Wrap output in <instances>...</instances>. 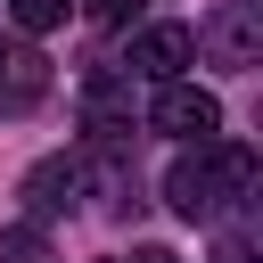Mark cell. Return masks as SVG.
<instances>
[{"instance_id": "6da1fadb", "label": "cell", "mask_w": 263, "mask_h": 263, "mask_svg": "<svg viewBox=\"0 0 263 263\" xmlns=\"http://www.w3.org/2000/svg\"><path fill=\"white\" fill-rule=\"evenodd\" d=\"M164 197H173V214L181 222H222L238 197H255V148H238V140H189L181 156H173V173H164Z\"/></svg>"}, {"instance_id": "7a4b0ae2", "label": "cell", "mask_w": 263, "mask_h": 263, "mask_svg": "<svg viewBox=\"0 0 263 263\" xmlns=\"http://www.w3.org/2000/svg\"><path fill=\"white\" fill-rule=\"evenodd\" d=\"M189 41H197L205 66L247 74V66H263V8H255V0H214V8L189 25Z\"/></svg>"}, {"instance_id": "277c9868", "label": "cell", "mask_w": 263, "mask_h": 263, "mask_svg": "<svg viewBox=\"0 0 263 263\" xmlns=\"http://www.w3.org/2000/svg\"><path fill=\"white\" fill-rule=\"evenodd\" d=\"M82 189H90V181H82V156H41V164L16 181V197H25V214H33V222L74 214V205H82Z\"/></svg>"}, {"instance_id": "5b68a950", "label": "cell", "mask_w": 263, "mask_h": 263, "mask_svg": "<svg viewBox=\"0 0 263 263\" xmlns=\"http://www.w3.org/2000/svg\"><path fill=\"white\" fill-rule=\"evenodd\" d=\"M123 66H132L140 82H173V74H189V66H197V41H189V25H140Z\"/></svg>"}, {"instance_id": "ba28073f", "label": "cell", "mask_w": 263, "mask_h": 263, "mask_svg": "<svg viewBox=\"0 0 263 263\" xmlns=\"http://www.w3.org/2000/svg\"><path fill=\"white\" fill-rule=\"evenodd\" d=\"M66 8H74V0H8V16H16L25 33H49V25H66Z\"/></svg>"}, {"instance_id": "9c48e42d", "label": "cell", "mask_w": 263, "mask_h": 263, "mask_svg": "<svg viewBox=\"0 0 263 263\" xmlns=\"http://www.w3.org/2000/svg\"><path fill=\"white\" fill-rule=\"evenodd\" d=\"M214 263H255V238H247V230H222V238H214Z\"/></svg>"}, {"instance_id": "52a82bcc", "label": "cell", "mask_w": 263, "mask_h": 263, "mask_svg": "<svg viewBox=\"0 0 263 263\" xmlns=\"http://www.w3.org/2000/svg\"><path fill=\"white\" fill-rule=\"evenodd\" d=\"M0 263H58V247L41 238V222H8L0 230Z\"/></svg>"}, {"instance_id": "8992f818", "label": "cell", "mask_w": 263, "mask_h": 263, "mask_svg": "<svg viewBox=\"0 0 263 263\" xmlns=\"http://www.w3.org/2000/svg\"><path fill=\"white\" fill-rule=\"evenodd\" d=\"M49 99V58L33 41H0V115H33Z\"/></svg>"}, {"instance_id": "3957f363", "label": "cell", "mask_w": 263, "mask_h": 263, "mask_svg": "<svg viewBox=\"0 0 263 263\" xmlns=\"http://www.w3.org/2000/svg\"><path fill=\"white\" fill-rule=\"evenodd\" d=\"M148 123H156L164 140H181V148H189V140H214V132H222V99L173 74V82H156V107H148Z\"/></svg>"}, {"instance_id": "30bf717a", "label": "cell", "mask_w": 263, "mask_h": 263, "mask_svg": "<svg viewBox=\"0 0 263 263\" xmlns=\"http://www.w3.org/2000/svg\"><path fill=\"white\" fill-rule=\"evenodd\" d=\"M90 16H99V25H123V16H132V0H90Z\"/></svg>"}, {"instance_id": "8fae6325", "label": "cell", "mask_w": 263, "mask_h": 263, "mask_svg": "<svg viewBox=\"0 0 263 263\" xmlns=\"http://www.w3.org/2000/svg\"><path fill=\"white\" fill-rule=\"evenodd\" d=\"M115 263H181V255H164V247H140V255H115Z\"/></svg>"}]
</instances>
